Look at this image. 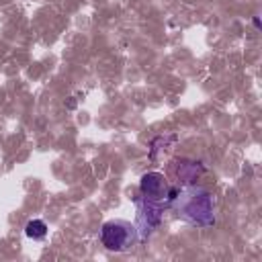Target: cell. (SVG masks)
<instances>
[{"instance_id":"7a4b0ae2","label":"cell","mask_w":262,"mask_h":262,"mask_svg":"<svg viewBox=\"0 0 262 262\" xmlns=\"http://www.w3.org/2000/svg\"><path fill=\"white\" fill-rule=\"evenodd\" d=\"M139 239L137 227H133L127 221H106L100 229V242L111 252H125L133 248V244Z\"/></svg>"},{"instance_id":"5b68a950","label":"cell","mask_w":262,"mask_h":262,"mask_svg":"<svg viewBox=\"0 0 262 262\" xmlns=\"http://www.w3.org/2000/svg\"><path fill=\"white\" fill-rule=\"evenodd\" d=\"M176 172H178V178H180L184 184H194V182H196V178L203 174V166H201L199 162L182 160Z\"/></svg>"},{"instance_id":"52a82bcc","label":"cell","mask_w":262,"mask_h":262,"mask_svg":"<svg viewBox=\"0 0 262 262\" xmlns=\"http://www.w3.org/2000/svg\"><path fill=\"white\" fill-rule=\"evenodd\" d=\"M252 23H254V27H256V29H260V27H262V23H260V18H258V16H254V20H252Z\"/></svg>"},{"instance_id":"3957f363","label":"cell","mask_w":262,"mask_h":262,"mask_svg":"<svg viewBox=\"0 0 262 262\" xmlns=\"http://www.w3.org/2000/svg\"><path fill=\"white\" fill-rule=\"evenodd\" d=\"M160 217H162V207L158 205V201H149V199H145V201L139 205V211H137L139 239L145 237V235L160 223Z\"/></svg>"},{"instance_id":"8992f818","label":"cell","mask_w":262,"mask_h":262,"mask_svg":"<svg viewBox=\"0 0 262 262\" xmlns=\"http://www.w3.org/2000/svg\"><path fill=\"white\" fill-rule=\"evenodd\" d=\"M25 235L31 237V239H43L47 235V225L45 221L41 219H31L27 225H25Z\"/></svg>"},{"instance_id":"277c9868","label":"cell","mask_w":262,"mask_h":262,"mask_svg":"<svg viewBox=\"0 0 262 262\" xmlns=\"http://www.w3.org/2000/svg\"><path fill=\"white\" fill-rule=\"evenodd\" d=\"M139 188L145 194V199H149V201H162L168 194V182H166L164 174H160V172L143 174L141 182H139Z\"/></svg>"},{"instance_id":"6da1fadb","label":"cell","mask_w":262,"mask_h":262,"mask_svg":"<svg viewBox=\"0 0 262 262\" xmlns=\"http://www.w3.org/2000/svg\"><path fill=\"white\" fill-rule=\"evenodd\" d=\"M174 201H178V213L186 221H190L194 225H201V227L213 225V221H215L213 201H211V194L205 188L180 190Z\"/></svg>"}]
</instances>
